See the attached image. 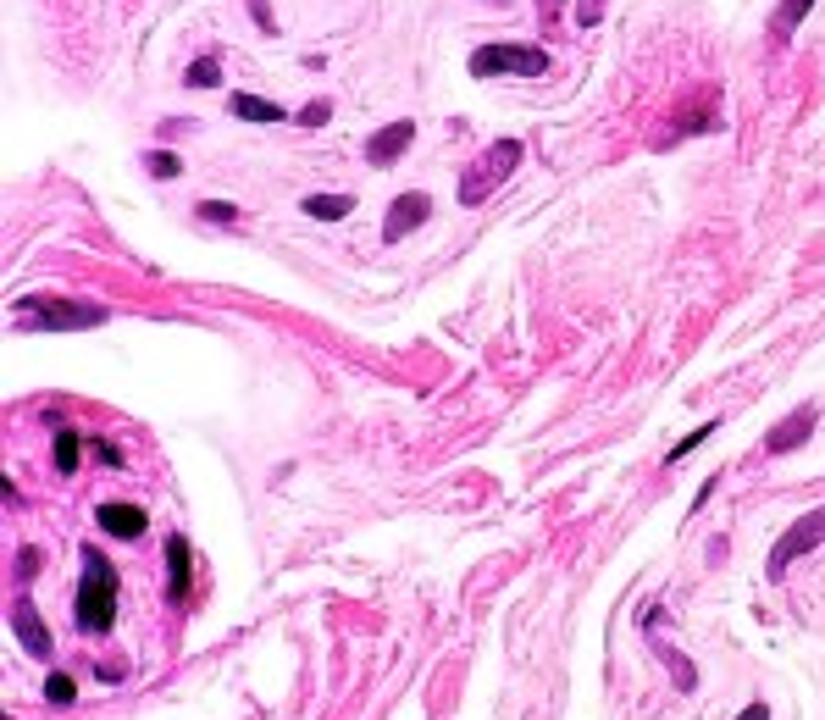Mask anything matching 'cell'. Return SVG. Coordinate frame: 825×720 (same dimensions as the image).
<instances>
[{
	"label": "cell",
	"instance_id": "cell-1",
	"mask_svg": "<svg viewBox=\"0 0 825 720\" xmlns=\"http://www.w3.org/2000/svg\"><path fill=\"white\" fill-rule=\"evenodd\" d=\"M72 621L78 632H111L117 626V565L84 543V582H78V599H72Z\"/></svg>",
	"mask_w": 825,
	"mask_h": 720
},
{
	"label": "cell",
	"instance_id": "cell-2",
	"mask_svg": "<svg viewBox=\"0 0 825 720\" xmlns=\"http://www.w3.org/2000/svg\"><path fill=\"white\" fill-rule=\"evenodd\" d=\"M521 167V139H499V144H488L477 161H471L466 172H460V200L466 205H482L499 183H510V172Z\"/></svg>",
	"mask_w": 825,
	"mask_h": 720
},
{
	"label": "cell",
	"instance_id": "cell-3",
	"mask_svg": "<svg viewBox=\"0 0 825 720\" xmlns=\"http://www.w3.org/2000/svg\"><path fill=\"white\" fill-rule=\"evenodd\" d=\"M549 72L543 45H477L471 50V78H538Z\"/></svg>",
	"mask_w": 825,
	"mask_h": 720
},
{
	"label": "cell",
	"instance_id": "cell-4",
	"mask_svg": "<svg viewBox=\"0 0 825 720\" xmlns=\"http://www.w3.org/2000/svg\"><path fill=\"white\" fill-rule=\"evenodd\" d=\"M820 543H825V504H820V510H809V516H798L787 532H781L776 549H770L765 576H770V582H781V576L792 571V560H798V554H809V549H820Z\"/></svg>",
	"mask_w": 825,
	"mask_h": 720
},
{
	"label": "cell",
	"instance_id": "cell-5",
	"mask_svg": "<svg viewBox=\"0 0 825 720\" xmlns=\"http://www.w3.org/2000/svg\"><path fill=\"white\" fill-rule=\"evenodd\" d=\"M17 311H39V327H100L106 305H78V300H23Z\"/></svg>",
	"mask_w": 825,
	"mask_h": 720
},
{
	"label": "cell",
	"instance_id": "cell-6",
	"mask_svg": "<svg viewBox=\"0 0 825 720\" xmlns=\"http://www.w3.org/2000/svg\"><path fill=\"white\" fill-rule=\"evenodd\" d=\"M427 216H432V200H427L421 189L394 194V205H388V216H383V239H388V244L410 239L416 228H427Z\"/></svg>",
	"mask_w": 825,
	"mask_h": 720
},
{
	"label": "cell",
	"instance_id": "cell-7",
	"mask_svg": "<svg viewBox=\"0 0 825 720\" xmlns=\"http://www.w3.org/2000/svg\"><path fill=\"white\" fill-rule=\"evenodd\" d=\"M814 421H820V410H814V405H798L792 416H781L776 427H770L765 438H759V449H765V455H792V449H803V444H809Z\"/></svg>",
	"mask_w": 825,
	"mask_h": 720
},
{
	"label": "cell",
	"instance_id": "cell-8",
	"mask_svg": "<svg viewBox=\"0 0 825 720\" xmlns=\"http://www.w3.org/2000/svg\"><path fill=\"white\" fill-rule=\"evenodd\" d=\"M410 139H416V122H405V117L388 122V128H377L366 139V161H371V167H394V161L410 150Z\"/></svg>",
	"mask_w": 825,
	"mask_h": 720
},
{
	"label": "cell",
	"instance_id": "cell-9",
	"mask_svg": "<svg viewBox=\"0 0 825 720\" xmlns=\"http://www.w3.org/2000/svg\"><path fill=\"white\" fill-rule=\"evenodd\" d=\"M189 582H194V560H189V538L172 532L167 538V599L189 604Z\"/></svg>",
	"mask_w": 825,
	"mask_h": 720
},
{
	"label": "cell",
	"instance_id": "cell-10",
	"mask_svg": "<svg viewBox=\"0 0 825 720\" xmlns=\"http://www.w3.org/2000/svg\"><path fill=\"white\" fill-rule=\"evenodd\" d=\"M12 626H17V643H23L34 660H50V632H45V621H39V610H34L28 593L12 604Z\"/></svg>",
	"mask_w": 825,
	"mask_h": 720
},
{
	"label": "cell",
	"instance_id": "cell-11",
	"mask_svg": "<svg viewBox=\"0 0 825 720\" xmlns=\"http://www.w3.org/2000/svg\"><path fill=\"white\" fill-rule=\"evenodd\" d=\"M100 532H111V538H144V510L139 504H100Z\"/></svg>",
	"mask_w": 825,
	"mask_h": 720
},
{
	"label": "cell",
	"instance_id": "cell-12",
	"mask_svg": "<svg viewBox=\"0 0 825 720\" xmlns=\"http://www.w3.org/2000/svg\"><path fill=\"white\" fill-rule=\"evenodd\" d=\"M228 111L244 122H288V111L277 100H261V95H228Z\"/></svg>",
	"mask_w": 825,
	"mask_h": 720
},
{
	"label": "cell",
	"instance_id": "cell-13",
	"mask_svg": "<svg viewBox=\"0 0 825 720\" xmlns=\"http://www.w3.org/2000/svg\"><path fill=\"white\" fill-rule=\"evenodd\" d=\"M349 211H355L349 194H305V216H316V222H344Z\"/></svg>",
	"mask_w": 825,
	"mask_h": 720
},
{
	"label": "cell",
	"instance_id": "cell-14",
	"mask_svg": "<svg viewBox=\"0 0 825 720\" xmlns=\"http://www.w3.org/2000/svg\"><path fill=\"white\" fill-rule=\"evenodd\" d=\"M78 455H84V438H78L72 427H56V471H61V477L78 471Z\"/></svg>",
	"mask_w": 825,
	"mask_h": 720
},
{
	"label": "cell",
	"instance_id": "cell-15",
	"mask_svg": "<svg viewBox=\"0 0 825 720\" xmlns=\"http://www.w3.org/2000/svg\"><path fill=\"white\" fill-rule=\"evenodd\" d=\"M183 84H189V89H216V84H222V61H216V56H200L189 72H183Z\"/></svg>",
	"mask_w": 825,
	"mask_h": 720
},
{
	"label": "cell",
	"instance_id": "cell-16",
	"mask_svg": "<svg viewBox=\"0 0 825 720\" xmlns=\"http://www.w3.org/2000/svg\"><path fill=\"white\" fill-rule=\"evenodd\" d=\"M809 6H814V0H781V12H776V34H781V39H792V34H798V23L809 17Z\"/></svg>",
	"mask_w": 825,
	"mask_h": 720
},
{
	"label": "cell",
	"instance_id": "cell-17",
	"mask_svg": "<svg viewBox=\"0 0 825 720\" xmlns=\"http://www.w3.org/2000/svg\"><path fill=\"white\" fill-rule=\"evenodd\" d=\"M709 432H715V421H704V427H693V432H687V438H682V444H676V449H670V455H665V466H676V460H687V455H693V449H698V444H704V438H709Z\"/></svg>",
	"mask_w": 825,
	"mask_h": 720
},
{
	"label": "cell",
	"instance_id": "cell-18",
	"mask_svg": "<svg viewBox=\"0 0 825 720\" xmlns=\"http://www.w3.org/2000/svg\"><path fill=\"white\" fill-rule=\"evenodd\" d=\"M239 205L233 200H200V222H239Z\"/></svg>",
	"mask_w": 825,
	"mask_h": 720
},
{
	"label": "cell",
	"instance_id": "cell-19",
	"mask_svg": "<svg viewBox=\"0 0 825 720\" xmlns=\"http://www.w3.org/2000/svg\"><path fill=\"white\" fill-rule=\"evenodd\" d=\"M45 698H50V704H72V698H78V687H72V676L50 671V676H45Z\"/></svg>",
	"mask_w": 825,
	"mask_h": 720
},
{
	"label": "cell",
	"instance_id": "cell-20",
	"mask_svg": "<svg viewBox=\"0 0 825 720\" xmlns=\"http://www.w3.org/2000/svg\"><path fill=\"white\" fill-rule=\"evenodd\" d=\"M144 167L156 172V178H183V161L172 150H156V156H144Z\"/></svg>",
	"mask_w": 825,
	"mask_h": 720
},
{
	"label": "cell",
	"instance_id": "cell-21",
	"mask_svg": "<svg viewBox=\"0 0 825 720\" xmlns=\"http://www.w3.org/2000/svg\"><path fill=\"white\" fill-rule=\"evenodd\" d=\"M327 117H333V106H327V100H311V106L299 111V122H305V128H322Z\"/></svg>",
	"mask_w": 825,
	"mask_h": 720
},
{
	"label": "cell",
	"instance_id": "cell-22",
	"mask_svg": "<svg viewBox=\"0 0 825 720\" xmlns=\"http://www.w3.org/2000/svg\"><path fill=\"white\" fill-rule=\"evenodd\" d=\"M598 17H604V0H576V23L582 28H593Z\"/></svg>",
	"mask_w": 825,
	"mask_h": 720
},
{
	"label": "cell",
	"instance_id": "cell-23",
	"mask_svg": "<svg viewBox=\"0 0 825 720\" xmlns=\"http://www.w3.org/2000/svg\"><path fill=\"white\" fill-rule=\"evenodd\" d=\"M34 571H39V549H23L17 554V582H28Z\"/></svg>",
	"mask_w": 825,
	"mask_h": 720
},
{
	"label": "cell",
	"instance_id": "cell-24",
	"mask_svg": "<svg viewBox=\"0 0 825 720\" xmlns=\"http://www.w3.org/2000/svg\"><path fill=\"white\" fill-rule=\"evenodd\" d=\"M95 455L106 460V466H122V449L117 444H95Z\"/></svg>",
	"mask_w": 825,
	"mask_h": 720
},
{
	"label": "cell",
	"instance_id": "cell-25",
	"mask_svg": "<svg viewBox=\"0 0 825 720\" xmlns=\"http://www.w3.org/2000/svg\"><path fill=\"white\" fill-rule=\"evenodd\" d=\"M737 720H770V709H765V704H748V709H742Z\"/></svg>",
	"mask_w": 825,
	"mask_h": 720
}]
</instances>
